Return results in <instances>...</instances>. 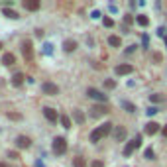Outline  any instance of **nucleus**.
<instances>
[{
    "mask_svg": "<svg viewBox=\"0 0 167 167\" xmlns=\"http://www.w3.org/2000/svg\"><path fill=\"white\" fill-rule=\"evenodd\" d=\"M112 130H114V126H112L110 122L102 124V126H98L96 130L90 132V142H94V144H96V142H100V140H102V138H106Z\"/></svg>",
    "mask_w": 167,
    "mask_h": 167,
    "instance_id": "obj_1",
    "label": "nucleus"
},
{
    "mask_svg": "<svg viewBox=\"0 0 167 167\" xmlns=\"http://www.w3.org/2000/svg\"><path fill=\"white\" fill-rule=\"evenodd\" d=\"M51 148H53V153H55V155H63V153L67 152V140L61 138V136H57L55 140H53Z\"/></svg>",
    "mask_w": 167,
    "mask_h": 167,
    "instance_id": "obj_2",
    "label": "nucleus"
},
{
    "mask_svg": "<svg viewBox=\"0 0 167 167\" xmlns=\"http://www.w3.org/2000/svg\"><path fill=\"white\" fill-rule=\"evenodd\" d=\"M22 53H24L26 61H31V59H34V45H31L30 40H26L24 44H22Z\"/></svg>",
    "mask_w": 167,
    "mask_h": 167,
    "instance_id": "obj_3",
    "label": "nucleus"
},
{
    "mask_svg": "<svg viewBox=\"0 0 167 167\" xmlns=\"http://www.w3.org/2000/svg\"><path fill=\"white\" fill-rule=\"evenodd\" d=\"M140 144H142V138L136 136L130 144H126V148H124V155H126V157H128V155H132L134 149H138V148H140Z\"/></svg>",
    "mask_w": 167,
    "mask_h": 167,
    "instance_id": "obj_4",
    "label": "nucleus"
},
{
    "mask_svg": "<svg viewBox=\"0 0 167 167\" xmlns=\"http://www.w3.org/2000/svg\"><path fill=\"white\" fill-rule=\"evenodd\" d=\"M106 112H108L106 104H96V106L90 108V116H93V118H100V116H104Z\"/></svg>",
    "mask_w": 167,
    "mask_h": 167,
    "instance_id": "obj_5",
    "label": "nucleus"
},
{
    "mask_svg": "<svg viewBox=\"0 0 167 167\" xmlns=\"http://www.w3.org/2000/svg\"><path fill=\"white\" fill-rule=\"evenodd\" d=\"M41 90H44V93L45 94H57L59 93V87H57V85H53V83H49V81H45V83L44 85H41Z\"/></svg>",
    "mask_w": 167,
    "mask_h": 167,
    "instance_id": "obj_6",
    "label": "nucleus"
},
{
    "mask_svg": "<svg viewBox=\"0 0 167 167\" xmlns=\"http://www.w3.org/2000/svg\"><path fill=\"white\" fill-rule=\"evenodd\" d=\"M87 94L90 96V98H94V100L102 102V104H104V102H106V94H102L100 90H96V89H93V87H90V89L87 90Z\"/></svg>",
    "mask_w": 167,
    "mask_h": 167,
    "instance_id": "obj_7",
    "label": "nucleus"
},
{
    "mask_svg": "<svg viewBox=\"0 0 167 167\" xmlns=\"http://www.w3.org/2000/svg\"><path fill=\"white\" fill-rule=\"evenodd\" d=\"M16 145H18V148L20 149H28L30 148V145H31V140L28 138V136H18V140H16Z\"/></svg>",
    "mask_w": 167,
    "mask_h": 167,
    "instance_id": "obj_8",
    "label": "nucleus"
},
{
    "mask_svg": "<svg viewBox=\"0 0 167 167\" xmlns=\"http://www.w3.org/2000/svg\"><path fill=\"white\" fill-rule=\"evenodd\" d=\"M134 71V67L132 65H128V63H124V65H118L116 69H114V73L116 75H130Z\"/></svg>",
    "mask_w": 167,
    "mask_h": 167,
    "instance_id": "obj_9",
    "label": "nucleus"
},
{
    "mask_svg": "<svg viewBox=\"0 0 167 167\" xmlns=\"http://www.w3.org/2000/svg\"><path fill=\"white\" fill-rule=\"evenodd\" d=\"M159 132V124L157 122H148L145 124V134L148 136H153V134H157Z\"/></svg>",
    "mask_w": 167,
    "mask_h": 167,
    "instance_id": "obj_10",
    "label": "nucleus"
},
{
    "mask_svg": "<svg viewBox=\"0 0 167 167\" xmlns=\"http://www.w3.org/2000/svg\"><path fill=\"white\" fill-rule=\"evenodd\" d=\"M124 138H126V128H124V126H116L114 128V140H116V142H124Z\"/></svg>",
    "mask_w": 167,
    "mask_h": 167,
    "instance_id": "obj_11",
    "label": "nucleus"
},
{
    "mask_svg": "<svg viewBox=\"0 0 167 167\" xmlns=\"http://www.w3.org/2000/svg\"><path fill=\"white\" fill-rule=\"evenodd\" d=\"M24 8L35 12V10H40V0H24Z\"/></svg>",
    "mask_w": 167,
    "mask_h": 167,
    "instance_id": "obj_12",
    "label": "nucleus"
},
{
    "mask_svg": "<svg viewBox=\"0 0 167 167\" xmlns=\"http://www.w3.org/2000/svg\"><path fill=\"white\" fill-rule=\"evenodd\" d=\"M44 114H45V118L49 122H57V112L53 108H49V106H45V108H44Z\"/></svg>",
    "mask_w": 167,
    "mask_h": 167,
    "instance_id": "obj_13",
    "label": "nucleus"
},
{
    "mask_svg": "<svg viewBox=\"0 0 167 167\" xmlns=\"http://www.w3.org/2000/svg\"><path fill=\"white\" fill-rule=\"evenodd\" d=\"M63 49H65L67 53L75 51V49H77V41H75V40H65V44H63Z\"/></svg>",
    "mask_w": 167,
    "mask_h": 167,
    "instance_id": "obj_14",
    "label": "nucleus"
},
{
    "mask_svg": "<svg viewBox=\"0 0 167 167\" xmlns=\"http://www.w3.org/2000/svg\"><path fill=\"white\" fill-rule=\"evenodd\" d=\"M2 14L6 16V18H10V20H18V18H20L18 12H16V10H10V8H4V10H2Z\"/></svg>",
    "mask_w": 167,
    "mask_h": 167,
    "instance_id": "obj_15",
    "label": "nucleus"
},
{
    "mask_svg": "<svg viewBox=\"0 0 167 167\" xmlns=\"http://www.w3.org/2000/svg\"><path fill=\"white\" fill-rule=\"evenodd\" d=\"M2 63H4V65H14V63H16V57L12 55V53H4Z\"/></svg>",
    "mask_w": 167,
    "mask_h": 167,
    "instance_id": "obj_16",
    "label": "nucleus"
},
{
    "mask_svg": "<svg viewBox=\"0 0 167 167\" xmlns=\"http://www.w3.org/2000/svg\"><path fill=\"white\" fill-rule=\"evenodd\" d=\"M24 79H26V77H24L22 73H16L14 77H12V85H16V87H20V85L24 83Z\"/></svg>",
    "mask_w": 167,
    "mask_h": 167,
    "instance_id": "obj_17",
    "label": "nucleus"
},
{
    "mask_svg": "<svg viewBox=\"0 0 167 167\" xmlns=\"http://www.w3.org/2000/svg\"><path fill=\"white\" fill-rule=\"evenodd\" d=\"M73 118H75V122H77V124H83L85 122V114L81 110H73Z\"/></svg>",
    "mask_w": 167,
    "mask_h": 167,
    "instance_id": "obj_18",
    "label": "nucleus"
},
{
    "mask_svg": "<svg viewBox=\"0 0 167 167\" xmlns=\"http://www.w3.org/2000/svg\"><path fill=\"white\" fill-rule=\"evenodd\" d=\"M108 44H110L112 47H120L122 40H120V37H118V35H110V37H108Z\"/></svg>",
    "mask_w": 167,
    "mask_h": 167,
    "instance_id": "obj_19",
    "label": "nucleus"
},
{
    "mask_svg": "<svg viewBox=\"0 0 167 167\" xmlns=\"http://www.w3.org/2000/svg\"><path fill=\"white\" fill-rule=\"evenodd\" d=\"M136 22H138L140 26H144V28H145V26H149V18H148V16H138Z\"/></svg>",
    "mask_w": 167,
    "mask_h": 167,
    "instance_id": "obj_20",
    "label": "nucleus"
},
{
    "mask_svg": "<svg viewBox=\"0 0 167 167\" xmlns=\"http://www.w3.org/2000/svg\"><path fill=\"white\" fill-rule=\"evenodd\" d=\"M73 165L75 167H87V161H85V157H75L73 159Z\"/></svg>",
    "mask_w": 167,
    "mask_h": 167,
    "instance_id": "obj_21",
    "label": "nucleus"
},
{
    "mask_svg": "<svg viewBox=\"0 0 167 167\" xmlns=\"http://www.w3.org/2000/svg\"><path fill=\"white\" fill-rule=\"evenodd\" d=\"M149 100H152V102H163L165 96L163 94H152V96H149Z\"/></svg>",
    "mask_w": 167,
    "mask_h": 167,
    "instance_id": "obj_22",
    "label": "nucleus"
},
{
    "mask_svg": "<svg viewBox=\"0 0 167 167\" xmlns=\"http://www.w3.org/2000/svg\"><path fill=\"white\" fill-rule=\"evenodd\" d=\"M10 120H22V114H20V112H8L6 114Z\"/></svg>",
    "mask_w": 167,
    "mask_h": 167,
    "instance_id": "obj_23",
    "label": "nucleus"
},
{
    "mask_svg": "<svg viewBox=\"0 0 167 167\" xmlns=\"http://www.w3.org/2000/svg\"><path fill=\"white\" fill-rule=\"evenodd\" d=\"M61 124H63V128H71V118H69V116H61Z\"/></svg>",
    "mask_w": 167,
    "mask_h": 167,
    "instance_id": "obj_24",
    "label": "nucleus"
},
{
    "mask_svg": "<svg viewBox=\"0 0 167 167\" xmlns=\"http://www.w3.org/2000/svg\"><path fill=\"white\" fill-rule=\"evenodd\" d=\"M122 106H124V108H126L128 112H136V106H134L132 102H122Z\"/></svg>",
    "mask_w": 167,
    "mask_h": 167,
    "instance_id": "obj_25",
    "label": "nucleus"
},
{
    "mask_svg": "<svg viewBox=\"0 0 167 167\" xmlns=\"http://www.w3.org/2000/svg\"><path fill=\"white\" fill-rule=\"evenodd\" d=\"M104 87H106V89H114V87H116V81H114V79L104 81Z\"/></svg>",
    "mask_w": 167,
    "mask_h": 167,
    "instance_id": "obj_26",
    "label": "nucleus"
},
{
    "mask_svg": "<svg viewBox=\"0 0 167 167\" xmlns=\"http://www.w3.org/2000/svg\"><path fill=\"white\" fill-rule=\"evenodd\" d=\"M51 51H53V45H51V44H45V45H44V53L51 55Z\"/></svg>",
    "mask_w": 167,
    "mask_h": 167,
    "instance_id": "obj_27",
    "label": "nucleus"
},
{
    "mask_svg": "<svg viewBox=\"0 0 167 167\" xmlns=\"http://www.w3.org/2000/svg\"><path fill=\"white\" fill-rule=\"evenodd\" d=\"M102 24H104L106 28H112V26H114V22H112V18H104V20H102Z\"/></svg>",
    "mask_w": 167,
    "mask_h": 167,
    "instance_id": "obj_28",
    "label": "nucleus"
},
{
    "mask_svg": "<svg viewBox=\"0 0 167 167\" xmlns=\"http://www.w3.org/2000/svg\"><path fill=\"white\" fill-rule=\"evenodd\" d=\"M157 108H155V106H149V108H148V116H153V114H157Z\"/></svg>",
    "mask_w": 167,
    "mask_h": 167,
    "instance_id": "obj_29",
    "label": "nucleus"
},
{
    "mask_svg": "<svg viewBox=\"0 0 167 167\" xmlns=\"http://www.w3.org/2000/svg\"><path fill=\"white\" fill-rule=\"evenodd\" d=\"M145 157H148V159H153V149H152V148L145 149Z\"/></svg>",
    "mask_w": 167,
    "mask_h": 167,
    "instance_id": "obj_30",
    "label": "nucleus"
},
{
    "mask_svg": "<svg viewBox=\"0 0 167 167\" xmlns=\"http://www.w3.org/2000/svg\"><path fill=\"white\" fill-rule=\"evenodd\" d=\"M90 167H104V163H102V161H98V159H96V161H93V163H90Z\"/></svg>",
    "mask_w": 167,
    "mask_h": 167,
    "instance_id": "obj_31",
    "label": "nucleus"
},
{
    "mask_svg": "<svg viewBox=\"0 0 167 167\" xmlns=\"http://www.w3.org/2000/svg\"><path fill=\"white\" fill-rule=\"evenodd\" d=\"M8 157L10 159H18V152H8Z\"/></svg>",
    "mask_w": 167,
    "mask_h": 167,
    "instance_id": "obj_32",
    "label": "nucleus"
},
{
    "mask_svg": "<svg viewBox=\"0 0 167 167\" xmlns=\"http://www.w3.org/2000/svg\"><path fill=\"white\" fill-rule=\"evenodd\" d=\"M93 18H94V20L100 18V12H98V10H94V12H93Z\"/></svg>",
    "mask_w": 167,
    "mask_h": 167,
    "instance_id": "obj_33",
    "label": "nucleus"
},
{
    "mask_svg": "<svg viewBox=\"0 0 167 167\" xmlns=\"http://www.w3.org/2000/svg\"><path fill=\"white\" fill-rule=\"evenodd\" d=\"M161 134H163V136L167 138V124H165V126H163V130H161Z\"/></svg>",
    "mask_w": 167,
    "mask_h": 167,
    "instance_id": "obj_34",
    "label": "nucleus"
},
{
    "mask_svg": "<svg viewBox=\"0 0 167 167\" xmlns=\"http://www.w3.org/2000/svg\"><path fill=\"white\" fill-rule=\"evenodd\" d=\"M0 167H8V163H0Z\"/></svg>",
    "mask_w": 167,
    "mask_h": 167,
    "instance_id": "obj_35",
    "label": "nucleus"
},
{
    "mask_svg": "<svg viewBox=\"0 0 167 167\" xmlns=\"http://www.w3.org/2000/svg\"><path fill=\"white\" fill-rule=\"evenodd\" d=\"M165 45H167V35H165Z\"/></svg>",
    "mask_w": 167,
    "mask_h": 167,
    "instance_id": "obj_36",
    "label": "nucleus"
},
{
    "mask_svg": "<svg viewBox=\"0 0 167 167\" xmlns=\"http://www.w3.org/2000/svg\"><path fill=\"white\" fill-rule=\"evenodd\" d=\"M0 49H2V44H0Z\"/></svg>",
    "mask_w": 167,
    "mask_h": 167,
    "instance_id": "obj_37",
    "label": "nucleus"
}]
</instances>
